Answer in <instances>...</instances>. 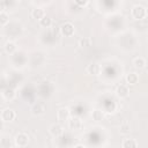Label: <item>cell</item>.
Here are the masks:
<instances>
[{"instance_id": "6da1fadb", "label": "cell", "mask_w": 148, "mask_h": 148, "mask_svg": "<svg viewBox=\"0 0 148 148\" xmlns=\"http://www.w3.org/2000/svg\"><path fill=\"white\" fill-rule=\"evenodd\" d=\"M116 42H117L118 47L121 51H125V52L134 51L136 49V46L139 45L136 36L131 31H121L117 36Z\"/></svg>"}, {"instance_id": "7a4b0ae2", "label": "cell", "mask_w": 148, "mask_h": 148, "mask_svg": "<svg viewBox=\"0 0 148 148\" xmlns=\"http://www.w3.org/2000/svg\"><path fill=\"white\" fill-rule=\"evenodd\" d=\"M8 60H9V65L17 71H21L27 65H29V56L22 50H17L13 54H10Z\"/></svg>"}, {"instance_id": "3957f363", "label": "cell", "mask_w": 148, "mask_h": 148, "mask_svg": "<svg viewBox=\"0 0 148 148\" xmlns=\"http://www.w3.org/2000/svg\"><path fill=\"white\" fill-rule=\"evenodd\" d=\"M3 29V34L9 38V39H17L21 38V36L23 35V24L17 21V20H13L10 21Z\"/></svg>"}, {"instance_id": "277c9868", "label": "cell", "mask_w": 148, "mask_h": 148, "mask_svg": "<svg viewBox=\"0 0 148 148\" xmlns=\"http://www.w3.org/2000/svg\"><path fill=\"white\" fill-rule=\"evenodd\" d=\"M105 27L111 32H121L125 28V18L121 14H113L105 21Z\"/></svg>"}, {"instance_id": "5b68a950", "label": "cell", "mask_w": 148, "mask_h": 148, "mask_svg": "<svg viewBox=\"0 0 148 148\" xmlns=\"http://www.w3.org/2000/svg\"><path fill=\"white\" fill-rule=\"evenodd\" d=\"M36 92H37V97L40 99H49L53 92H54V84L50 81H42L39 83L36 84Z\"/></svg>"}, {"instance_id": "8992f818", "label": "cell", "mask_w": 148, "mask_h": 148, "mask_svg": "<svg viewBox=\"0 0 148 148\" xmlns=\"http://www.w3.org/2000/svg\"><path fill=\"white\" fill-rule=\"evenodd\" d=\"M20 96L23 101H25L27 103H35V99L37 97V92H36V86L31 84V83H25L20 88Z\"/></svg>"}, {"instance_id": "52a82bcc", "label": "cell", "mask_w": 148, "mask_h": 148, "mask_svg": "<svg viewBox=\"0 0 148 148\" xmlns=\"http://www.w3.org/2000/svg\"><path fill=\"white\" fill-rule=\"evenodd\" d=\"M46 58H45V54L43 51H39V50H35L32 51L30 54H29V66L31 68H38V67H42L45 62Z\"/></svg>"}, {"instance_id": "ba28073f", "label": "cell", "mask_w": 148, "mask_h": 148, "mask_svg": "<svg viewBox=\"0 0 148 148\" xmlns=\"http://www.w3.org/2000/svg\"><path fill=\"white\" fill-rule=\"evenodd\" d=\"M101 109L106 113H113L117 110L116 99L112 96H110L109 94L103 95V97L101 99Z\"/></svg>"}, {"instance_id": "9c48e42d", "label": "cell", "mask_w": 148, "mask_h": 148, "mask_svg": "<svg viewBox=\"0 0 148 148\" xmlns=\"http://www.w3.org/2000/svg\"><path fill=\"white\" fill-rule=\"evenodd\" d=\"M39 42L43 45H47V46H52L54 45V43L57 42V35L49 28L46 29L44 32H42L39 35Z\"/></svg>"}, {"instance_id": "30bf717a", "label": "cell", "mask_w": 148, "mask_h": 148, "mask_svg": "<svg viewBox=\"0 0 148 148\" xmlns=\"http://www.w3.org/2000/svg\"><path fill=\"white\" fill-rule=\"evenodd\" d=\"M131 16L135 21H142V20L147 18V16H148L147 8L143 7L142 5H134L131 9Z\"/></svg>"}, {"instance_id": "8fae6325", "label": "cell", "mask_w": 148, "mask_h": 148, "mask_svg": "<svg viewBox=\"0 0 148 148\" xmlns=\"http://www.w3.org/2000/svg\"><path fill=\"white\" fill-rule=\"evenodd\" d=\"M67 125H68V130L72 131V132H77V131H81L82 127H83V121H82V118L81 117H77V116H74L72 114L67 121Z\"/></svg>"}, {"instance_id": "7c38bea8", "label": "cell", "mask_w": 148, "mask_h": 148, "mask_svg": "<svg viewBox=\"0 0 148 148\" xmlns=\"http://www.w3.org/2000/svg\"><path fill=\"white\" fill-rule=\"evenodd\" d=\"M7 82H8V86H12V87L16 88L18 84H21L23 82V76H22L21 72L17 71V69H14L12 73L8 74Z\"/></svg>"}, {"instance_id": "4fadbf2b", "label": "cell", "mask_w": 148, "mask_h": 148, "mask_svg": "<svg viewBox=\"0 0 148 148\" xmlns=\"http://www.w3.org/2000/svg\"><path fill=\"white\" fill-rule=\"evenodd\" d=\"M14 146L15 147H25L28 146L29 141H30V138L29 135L25 133V132H18L15 136H14Z\"/></svg>"}, {"instance_id": "5bb4252c", "label": "cell", "mask_w": 148, "mask_h": 148, "mask_svg": "<svg viewBox=\"0 0 148 148\" xmlns=\"http://www.w3.org/2000/svg\"><path fill=\"white\" fill-rule=\"evenodd\" d=\"M1 97L6 102H12L16 97V88H14L12 86L3 87L2 90H1Z\"/></svg>"}, {"instance_id": "9a60e30c", "label": "cell", "mask_w": 148, "mask_h": 148, "mask_svg": "<svg viewBox=\"0 0 148 148\" xmlns=\"http://www.w3.org/2000/svg\"><path fill=\"white\" fill-rule=\"evenodd\" d=\"M75 34V28L72 22H65L60 27V35L62 37H72Z\"/></svg>"}, {"instance_id": "2e32d148", "label": "cell", "mask_w": 148, "mask_h": 148, "mask_svg": "<svg viewBox=\"0 0 148 148\" xmlns=\"http://www.w3.org/2000/svg\"><path fill=\"white\" fill-rule=\"evenodd\" d=\"M71 116H72V112H71V109L69 108H60L57 111V119L61 124L67 123Z\"/></svg>"}, {"instance_id": "e0dca14e", "label": "cell", "mask_w": 148, "mask_h": 148, "mask_svg": "<svg viewBox=\"0 0 148 148\" xmlns=\"http://www.w3.org/2000/svg\"><path fill=\"white\" fill-rule=\"evenodd\" d=\"M0 118H1V120H2L3 123H10V121H13V120L16 118V113H15V111H14L13 109L6 108V109H3V110L1 111Z\"/></svg>"}, {"instance_id": "ac0fdd59", "label": "cell", "mask_w": 148, "mask_h": 148, "mask_svg": "<svg viewBox=\"0 0 148 148\" xmlns=\"http://www.w3.org/2000/svg\"><path fill=\"white\" fill-rule=\"evenodd\" d=\"M45 110H46V108H45V104L43 102H35L31 105L30 112H31L32 116L37 117V116H42L45 112Z\"/></svg>"}, {"instance_id": "d6986e66", "label": "cell", "mask_w": 148, "mask_h": 148, "mask_svg": "<svg viewBox=\"0 0 148 148\" xmlns=\"http://www.w3.org/2000/svg\"><path fill=\"white\" fill-rule=\"evenodd\" d=\"M71 111H72V114L74 116H77V117H84L87 114V108L84 106V104L82 103H76V104H73V106L71 108Z\"/></svg>"}, {"instance_id": "ffe728a7", "label": "cell", "mask_w": 148, "mask_h": 148, "mask_svg": "<svg viewBox=\"0 0 148 148\" xmlns=\"http://www.w3.org/2000/svg\"><path fill=\"white\" fill-rule=\"evenodd\" d=\"M72 135L68 133H62L59 138H57V146L58 147H67V146H73L72 145Z\"/></svg>"}, {"instance_id": "44dd1931", "label": "cell", "mask_w": 148, "mask_h": 148, "mask_svg": "<svg viewBox=\"0 0 148 148\" xmlns=\"http://www.w3.org/2000/svg\"><path fill=\"white\" fill-rule=\"evenodd\" d=\"M116 96L120 99H125L130 96V88L127 84H119L116 88Z\"/></svg>"}, {"instance_id": "7402d4cb", "label": "cell", "mask_w": 148, "mask_h": 148, "mask_svg": "<svg viewBox=\"0 0 148 148\" xmlns=\"http://www.w3.org/2000/svg\"><path fill=\"white\" fill-rule=\"evenodd\" d=\"M49 132H50V134H51L54 139H57V138H59V136L64 133V127H62L61 123H54V124H52V125L50 126Z\"/></svg>"}, {"instance_id": "603a6c76", "label": "cell", "mask_w": 148, "mask_h": 148, "mask_svg": "<svg viewBox=\"0 0 148 148\" xmlns=\"http://www.w3.org/2000/svg\"><path fill=\"white\" fill-rule=\"evenodd\" d=\"M102 71V65L98 62H91L87 66V73L90 75H99Z\"/></svg>"}, {"instance_id": "cb8c5ba5", "label": "cell", "mask_w": 148, "mask_h": 148, "mask_svg": "<svg viewBox=\"0 0 148 148\" xmlns=\"http://www.w3.org/2000/svg\"><path fill=\"white\" fill-rule=\"evenodd\" d=\"M3 50H5V52H6L8 56H10V54H13L14 52L17 51V46H16V44H15L13 40L9 39V40H7V42L5 43Z\"/></svg>"}, {"instance_id": "d4e9b609", "label": "cell", "mask_w": 148, "mask_h": 148, "mask_svg": "<svg viewBox=\"0 0 148 148\" xmlns=\"http://www.w3.org/2000/svg\"><path fill=\"white\" fill-rule=\"evenodd\" d=\"M139 82V75L134 72L126 74V83L128 86H135Z\"/></svg>"}, {"instance_id": "484cf974", "label": "cell", "mask_w": 148, "mask_h": 148, "mask_svg": "<svg viewBox=\"0 0 148 148\" xmlns=\"http://www.w3.org/2000/svg\"><path fill=\"white\" fill-rule=\"evenodd\" d=\"M45 15H46V14H45V10H44L43 8H40V7H36V8L32 9V12H31L32 18H35V20H37V21L42 20Z\"/></svg>"}, {"instance_id": "4316f807", "label": "cell", "mask_w": 148, "mask_h": 148, "mask_svg": "<svg viewBox=\"0 0 148 148\" xmlns=\"http://www.w3.org/2000/svg\"><path fill=\"white\" fill-rule=\"evenodd\" d=\"M146 65H147V61H146V59L142 58V57H136V58L133 59V66H134L135 68H138V69L145 68Z\"/></svg>"}, {"instance_id": "83f0119b", "label": "cell", "mask_w": 148, "mask_h": 148, "mask_svg": "<svg viewBox=\"0 0 148 148\" xmlns=\"http://www.w3.org/2000/svg\"><path fill=\"white\" fill-rule=\"evenodd\" d=\"M138 146H139V143L136 142L135 139H124L121 142L123 148H135Z\"/></svg>"}, {"instance_id": "f1b7e54d", "label": "cell", "mask_w": 148, "mask_h": 148, "mask_svg": "<svg viewBox=\"0 0 148 148\" xmlns=\"http://www.w3.org/2000/svg\"><path fill=\"white\" fill-rule=\"evenodd\" d=\"M9 22H10L9 15L6 13V10H1L0 12V27L1 28H5Z\"/></svg>"}, {"instance_id": "f546056e", "label": "cell", "mask_w": 148, "mask_h": 148, "mask_svg": "<svg viewBox=\"0 0 148 148\" xmlns=\"http://www.w3.org/2000/svg\"><path fill=\"white\" fill-rule=\"evenodd\" d=\"M91 117L95 121H101L104 117V111L102 109H94L91 111Z\"/></svg>"}, {"instance_id": "4dcf8cb0", "label": "cell", "mask_w": 148, "mask_h": 148, "mask_svg": "<svg viewBox=\"0 0 148 148\" xmlns=\"http://www.w3.org/2000/svg\"><path fill=\"white\" fill-rule=\"evenodd\" d=\"M12 146H14V143L10 142L9 138L6 136L5 134H1V138H0V147L1 148H9Z\"/></svg>"}, {"instance_id": "1f68e13d", "label": "cell", "mask_w": 148, "mask_h": 148, "mask_svg": "<svg viewBox=\"0 0 148 148\" xmlns=\"http://www.w3.org/2000/svg\"><path fill=\"white\" fill-rule=\"evenodd\" d=\"M39 24H40V27H43V28H45V29H49V28H51V25H52V18H51L50 16L45 15L42 20H39Z\"/></svg>"}, {"instance_id": "d6a6232c", "label": "cell", "mask_w": 148, "mask_h": 148, "mask_svg": "<svg viewBox=\"0 0 148 148\" xmlns=\"http://www.w3.org/2000/svg\"><path fill=\"white\" fill-rule=\"evenodd\" d=\"M79 44H80L81 47H87V46H89V45L91 44V40H90V38L83 37V38H81V39L79 40Z\"/></svg>"}, {"instance_id": "836d02e7", "label": "cell", "mask_w": 148, "mask_h": 148, "mask_svg": "<svg viewBox=\"0 0 148 148\" xmlns=\"http://www.w3.org/2000/svg\"><path fill=\"white\" fill-rule=\"evenodd\" d=\"M73 1H74V3L76 6H79L80 8H83V7H86L89 3L90 0H73Z\"/></svg>"}, {"instance_id": "e575fe53", "label": "cell", "mask_w": 148, "mask_h": 148, "mask_svg": "<svg viewBox=\"0 0 148 148\" xmlns=\"http://www.w3.org/2000/svg\"><path fill=\"white\" fill-rule=\"evenodd\" d=\"M120 133H123V134H125V133H128L130 132V125L125 121V123H123L121 125H120Z\"/></svg>"}, {"instance_id": "d590c367", "label": "cell", "mask_w": 148, "mask_h": 148, "mask_svg": "<svg viewBox=\"0 0 148 148\" xmlns=\"http://www.w3.org/2000/svg\"><path fill=\"white\" fill-rule=\"evenodd\" d=\"M73 147H74V148H86V145H84V143H76V145H74Z\"/></svg>"}, {"instance_id": "8d00e7d4", "label": "cell", "mask_w": 148, "mask_h": 148, "mask_svg": "<svg viewBox=\"0 0 148 148\" xmlns=\"http://www.w3.org/2000/svg\"><path fill=\"white\" fill-rule=\"evenodd\" d=\"M147 62H148V61H147Z\"/></svg>"}, {"instance_id": "74e56055", "label": "cell", "mask_w": 148, "mask_h": 148, "mask_svg": "<svg viewBox=\"0 0 148 148\" xmlns=\"http://www.w3.org/2000/svg\"><path fill=\"white\" fill-rule=\"evenodd\" d=\"M147 1H148V0H147Z\"/></svg>"}]
</instances>
